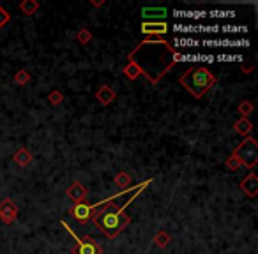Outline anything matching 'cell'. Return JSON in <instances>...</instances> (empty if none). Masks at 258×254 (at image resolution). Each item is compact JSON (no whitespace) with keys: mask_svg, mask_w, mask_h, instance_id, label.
Listing matches in <instances>:
<instances>
[{"mask_svg":"<svg viewBox=\"0 0 258 254\" xmlns=\"http://www.w3.org/2000/svg\"><path fill=\"white\" fill-rule=\"evenodd\" d=\"M177 55L175 48L165 39H145L129 53L128 62L136 65L140 76H145L152 85H157L177 64Z\"/></svg>","mask_w":258,"mask_h":254,"instance_id":"cell-1","label":"cell"},{"mask_svg":"<svg viewBox=\"0 0 258 254\" xmlns=\"http://www.w3.org/2000/svg\"><path fill=\"white\" fill-rule=\"evenodd\" d=\"M149 184H152V178L133 185V189H124L119 194H113V198L108 199L99 212H94L92 221L97 230L103 231L108 238H115L120 231H124L131 222V217L126 214V210L143 193V189H147Z\"/></svg>","mask_w":258,"mask_h":254,"instance_id":"cell-2","label":"cell"},{"mask_svg":"<svg viewBox=\"0 0 258 254\" xmlns=\"http://www.w3.org/2000/svg\"><path fill=\"white\" fill-rule=\"evenodd\" d=\"M179 83L188 90L194 99H202L205 94L217 83V78L207 67H191L179 78Z\"/></svg>","mask_w":258,"mask_h":254,"instance_id":"cell-3","label":"cell"},{"mask_svg":"<svg viewBox=\"0 0 258 254\" xmlns=\"http://www.w3.org/2000/svg\"><path fill=\"white\" fill-rule=\"evenodd\" d=\"M234 156L239 159L240 166L253 170L258 164V141L251 136H246L244 141L237 145V148L234 150Z\"/></svg>","mask_w":258,"mask_h":254,"instance_id":"cell-4","label":"cell"},{"mask_svg":"<svg viewBox=\"0 0 258 254\" xmlns=\"http://www.w3.org/2000/svg\"><path fill=\"white\" fill-rule=\"evenodd\" d=\"M60 224L64 226V230L67 231V233L74 238V242H76V245L71 249V254H103L101 245L97 244L92 236H83V238H78L76 233L71 230V226L67 224V222L60 221Z\"/></svg>","mask_w":258,"mask_h":254,"instance_id":"cell-5","label":"cell"},{"mask_svg":"<svg viewBox=\"0 0 258 254\" xmlns=\"http://www.w3.org/2000/svg\"><path fill=\"white\" fill-rule=\"evenodd\" d=\"M113 196H110V198H106L105 201H99V203H94V205H88V203H76L73 205V207L69 208V214H71V217L76 219L78 222H87L92 219L94 215V210H96L97 207H101V205H105L108 199H111Z\"/></svg>","mask_w":258,"mask_h":254,"instance_id":"cell-6","label":"cell"},{"mask_svg":"<svg viewBox=\"0 0 258 254\" xmlns=\"http://www.w3.org/2000/svg\"><path fill=\"white\" fill-rule=\"evenodd\" d=\"M16 219H18V207L14 205L13 199L5 198L0 203V221L4 222L5 226H11Z\"/></svg>","mask_w":258,"mask_h":254,"instance_id":"cell-7","label":"cell"},{"mask_svg":"<svg viewBox=\"0 0 258 254\" xmlns=\"http://www.w3.org/2000/svg\"><path fill=\"white\" fill-rule=\"evenodd\" d=\"M65 196L73 201L74 205L76 203H82L83 199L87 198V187L82 184V182H73V184L67 187V191H65Z\"/></svg>","mask_w":258,"mask_h":254,"instance_id":"cell-8","label":"cell"},{"mask_svg":"<svg viewBox=\"0 0 258 254\" xmlns=\"http://www.w3.org/2000/svg\"><path fill=\"white\" fill-rule=\"evenodd\" d=\"M240 191L246 193L249 198H257L258 196V176L255 173H249L246 178L240 180Z\"/></svg>","mask_w":258,"mask_h":254,"instance_id":"cell-9","label":"cell"},{"mask_svg":"<svg viewBox=\"0 0 258 254\" xmlns=\"http://www.w3.org/2000/svg\"><path fill=\"white\" fill-rule=\"evenodd\" d=\"M142 32L147 36H163L168 32V23L166 21H143Z\"/></svg>","mask_w":258,"mask_h":254,"instance_id":"cell-10","label":"cell"},{"mask_svg":"<svg viewBox=\"0 0 258 254\" xmlns=\"http://www.w3.org/2000/svg\"><path fill=\"white\" fill-rule=\"evenodd\" d=\"M115 90L110 87V85H103L99 90L96 92V99L101 102L103 106H110L111 102L115 101Z\"/></svg>","mask_w":258,"mask_h":254,"instance_id":"cell-11","label":"cell"},{"mask_svg":"<svg viewBox=\"0 0 258 254\" xmlns=\"http://www.w3.org/2000/svg\"><path fill=\"white\" fill-rule=\"evenodd\" d=\"M142 14L149 21H150V18H154V21H165V18L168 16L165 7H143Z\"/></svg>","mask_w":258,"mask_h":254,"instance_id":"cell-12","label":"cell"},{"mask_svg":"<svg viewBox=\"0 0 258 254\" xmlns=\"http://www.w3.org/2000/svg\"><path fill=\"white\" fill-rule=\"evenodd\" d=\"M13 161L16 162L18 166H28V164L32 162V154L28 152L27 148H20V150L14 152Z\"/></svg>","mask_w":258,"mask_h":254,"instance_id":"cell-13","label":"cell"},{"mask_svg":"<svg viewBox=\"0 0 258 254\" xmlns=\"http://www.w3.org/2000/svg\"><path fill=\"white\" fill-rule=\"evenodd\" d=\"M234 129H235V133H237V134H240V136H244V138H246V136H248V134L253 131V124H251L248 118H242V117H240L239 120L235 122Z\"/></svg>","mask_w":258,"mask_h":254,"instance_id":"cell-14","label":"cell"},{"mask_svg":"<svg viewBox=\"0 0 258 254\" xmlns=\"http://www.w3.org/2000/svg\"><path fill=\"white\" fill-rule=\"evenodd\" d=\"M39 7H41V4H39L37 0H23V2L20 4V11L23 14H27V16L36 14L37 11H39Z\"/></svg>","mask_w":258,"mask_h":254,"instance_id":"cell-15","label":"cell"},{"mask_svg":"<svg viewBox=\"0 0 258 254\" xmlns=\"http://www.w3.org/2000/svg\"><path fill=\"white\" fill-rule=\"evenodd\" d=\"M113 182L117 184V187H119V189H122V191L129 189V184H131V176H129L126 171H120L119 175L113 178Z\"/></svg>","mask_w":258,"mask_h":254,"instance_id":"cell-16","label":"cell"},{"mask_svg":"<svg viewBox=\"0 0 258 254\" xmlns=\"http://www.w3.org/2000/svg\"><path fill=\"white\" fill-rule=\"evenodd\" d=\"M13 81L16 85H20V87H23V85H27L28 81H30V74H28L27 69H20V71H16V74L13 76Z\"/></svg>","mask_w":258,"mask_h":254,"instance_id":"cell-17","label":"cell"},{"mask_svg":"<svg viewBox=\"0 0 258 254\" xmlns=\"http://www.w3.org/2000/svg\"><path fill=\"white\" fill-rule=\"evenodd\" d=\"M154 242H156L157 247H166V245L172 242V236L168 235L165 230H159L156 233V236H154Z\"/></svg>","mask_w":258,"mask_h":254,"instance_id":"cell-18","label":"cell"},{"mask_svg":"<svg viewBox=\"0 0 258 254\" xmlns=\"http://www.w3.org/2000/svg\"><path fill=\"white\" fill-rule=\"evenodd\" d=\"M122 73H124L126 78L131 79V81H134L136 78H140V71L136 69V65L131 64V62H128V65H126L124 69H122Z\"/></svg>","mask_w":258,"mask_h":254,"instance_id":"cell-19","label":"cell"},{"mask_svg":"<svg viewBox=\"0 0 258 254\" xmlns=\"http://www.w3.org/2000/svg\"><path fill=\"white\" fill-rule=\"evenodd\" d=\"M76 41H78L80 44H88V42L92 41L90 30H88V28H80L78 34H76Z\"/></svg>","mask_w":258,"mask_h":254,"instance_id":"cell-20","label":"cell"},{"mask_svg":"<svg viewBox=\"0 0 258 254\" xmlns=\"http://www.w3.org/2000/svg\"><path fill=\"white\" fill-rule=\"evenodd\" d=\"M237 110H239V113L242 115V118H248V115H251V113H253L255 106H253V102L242 101L239 106H237Z\"/></svg>","mask_w":258,"mask_h":254,"instance_id":"cell-21","label":"cell"},{"mask_svg":"<svg viewBox=\"0 0 258 254\" xmlns=\"http://www.w3.org/2000/svg\"><path fill=\"white\" fill-rule=\"evenodd\" d=\"M62 101H64V94L60 92V90H51V92L48 94V102L53 104V106L62 104Z\"/></svg>","mask_w":258,"mask_h":254,"instance_id":"cell-22","label":"cell"},{"mask_svg":"<svg viewBox=\"0 0 258 254\" xmlns=\"http://www.w3.org/2000/svg\"><path fill=\"white\" fill-rule=\"evenodd\" d=\"M9 21H11V13L5 7L0 5V28H4Z\"/></svg>","mask_w":258,"mask_h":254,"instance_id":"cell-23","label":"cell"},{"mask_svg":"<svg viewBox=\"0 0 258 254\" xmlns=\"http://www.w3.org/2000/svg\"><path fill=\"white\" fill-rule=\"evenodd\" d=\"M225 166L228 168V170H232V171H237V170L240 168V162H239V159H237V157L234 156V154H232L230 157H228V159L225 161Z\"/></svg>","mask_w":258,"mask_h":254,"instance_id":"cell-24","label":"cell"},{"mask_svg":"<svg viewBox=\"0 0 258 254\" xmlns=\"http://www.w3.org/2000/svg\"><path fill=\"white\" fill-rule=\"evenodd\" d=\"M237 57H232V60H235ZM217 60H230V57H217Z\"/></svg>","mask_w":258,"mask_h":254,"instance_id":"cell-25","label":"cell"},{"mask_svg":"<svg viewBox=\"0 0 258 254\" xmlns=\"http://www.w3.org/2000/svg\"><path fill=\"white\" fill-rule=\"evenodd\" d=\"M90 4H92L94 7H101V5L105 4V2H97V0H92V2H90Z\"/></svg>","mask_w":258,"mask_h":254,"instance_id":"cell-26","label":"cell"}]
</instances>
